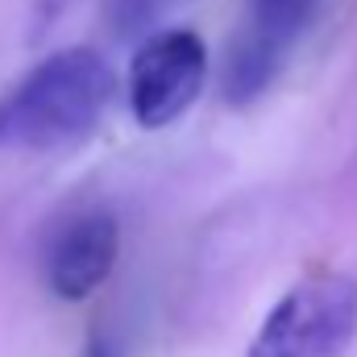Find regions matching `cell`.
Returning a JSON list of instances; mask_svg holds the SVG:
<instances>
[{
	"label": "cell",
	"mask_w": 357,
	"mask_h": 357,
	"mask_svg": "<svg viewBox=\"0 0 357 357\" xmlns=\"http://www.w3.org/2000/svg\"><path fill=\"white\" fill-rule=\"evenodd\" d=\"M116 71L96 46H63L0 91V150H71L100 129Z\"/></svg>",
	"instance_id": "1"
},
{
	"label": "cell",
	"mask_w": 357,
	"mask_h": 357,
	"mask_svg": "<svg viewBox=\"0 0 357 357\" xmlns=\"http://www.w3.org/2000/svg\"><path fill=\"white\" fill-rule=\"evenodd\" d=\"M357 337V278L320 270L266 312L250 357H345Z\"/></svg>",
	"instance_id": "2"
},
{
	"label": "cell",
	"mask_w": 357,
	"mask_h": 357,
	"mask_svg": "<svg viewBox=\"0 0 357 357\" xmlns=\"http://www.w3.org/2000/svg\"><path fill=\"white\" fill-rule=\"evenodd\" d=\"M208 84V42L195 29H162L137 42L129 59V112L142 129H171Z\"/></svg>",
	"instance_id": "3"
},
{
	"label": "cell",
	"mask_w": 357,
	"mask_h": 357,
	"mask_svg": "<svg viewBox=\"0 0 357 357\" xmlns=\"http://www.w3.org/2000/svg\"><path fill=\"white\" fill-rule=\"evenodd\" d=\"M320 0H245V21L225 50L220 96L233 108L254 104L278 79L287 54L316 21Z\"/></svg>",
	"instance_id": "4"
},
{
	"label": "cell",
	"mask_w": 357,
	"mask_h": 357,
	"mask_svg": "<svg viewBox=\"0 0 357 357\" xmlns=\"http://www.w3.org/2000/svg\"><path fill=\"white\" fill-rule=\"evenodd\" d=\"M116 250H121V225L112 212L96 208V212L75 216L50 241L46 287L63 303H84L88 295H96L108 282V274L116 266Z\"/></svg>",
	"instance_id": "5"
},
{
	"label": "cell",
	"mask_w": 357,
	"mask_h": 357,
	"mask_svg": "<svg viewBox=\"0 0 357 357\" xmlns=\"http://www.w3.org/2000/svg\"><path fill=\"white\" fill-rule=\"evenodd\" d=\"M162 0H108V25L116 33H133L158 17Z\"/></svg>",
	"instance_id": "6"
},
{
	"label": "cell",
	"mask_w": 357,
	"mask_h": 357,
	"mask_svg": "<svg viewBox=\"0 0 357 357\" xmlns=\"http://www.w3.org/2000/svg\"><path fill=\"white\" fill-rule=\"evenodd\" d=\"M71 4H75V0H33V33L50 29V25H54Z\"/></svg>",
	"instance_id": "7"
},
{
	"label": "cell",
	"mask_w": 357,
	"mask_h": 357,
	"mask_svg": "<svg viewBox=\"0 0 357 357\" xmlns=\"http://www.w3.org/2000/svg\"><path fill=\"white\" fill-rule=\"evenodd\" d=\"M84 357H108V354H104L100 345H91V349H88V354H84Z\"/></svg>",
	"instance_id": "8"
}]
</instances>
